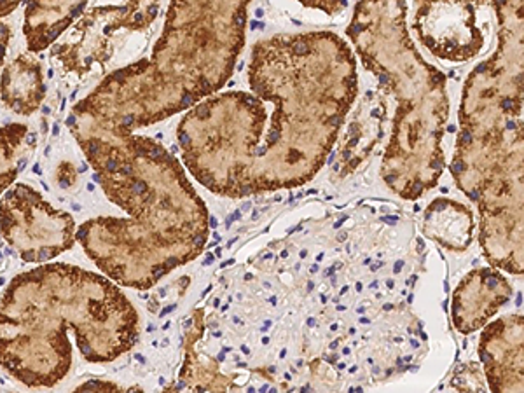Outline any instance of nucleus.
Instances as JSON below:
<instances>
[{"instance_id":"obj_7","label":"nucleus","mask_w":524,"mask_h":393,"mask_svg":"<svg viewBox=\"0 0 524 393\" xmlns=\"http://www.w3.org/2000/svg\"><path fill=\"white\" fill-rule=\"evenodd\" d=\"M117 173L121 177H131V175H133V168H131L130 163H125V164H122V167H119Z\"/></svg>"},{"instance_id":"obj_16","label":"nucleus","mask_w":524,"mask_h":393,"mask_svg":"<svg viewBox=\"0 0 524 393\" xmlns=\"http://www.w3.org/2000/svg\"><path fill=\"white\" fill-rule=\"evenodd\" d=\"M53 135H55V137L56 135H60V128H58V125L53 126Z\"/></svg>"},{"instance_id":"obj_3","label":"nucleus","mask_w":524,"mask_h":393,"mask_svg":"<svg viewBox=\"0 0 524 393\" xmlns=\"http://www.w3.org/2000/svg\"><path fill=\"white\" fill-rule=\"evenodd\" d=\"M472 215L458 203L439 199L425 217V233L449 250H465L472 241Z\"/></svg>"},{"instance_id":"obj_5","label":"nucleus","mask_w":524,"mask_h":393,"mask_svg":"<svg viewBox=\"0 0 524 393\" xmlns=\"http://www.w3.org/2000/svg\"><path fill=\"white\" fill-rule=\"evenodd\" d=\"M88 147V152H90L91 157H95L96 154H100V142L98 140H90L86 144Z\"/></svg>"},{"instance_id":"obj_14","label":"nucleus","mask_w":524,"mask_h":393,"mask_svg":"<svg viewBox=\"0 0 524 393\" xmlns=\"http://www.w3.org/2000/svg\"><path fill=\"white\" fill-rule=\"evenodd\" d=\"M93 180H95V182H102V175H100V173H95V175H93Z\"/></svg>"},{"instance_id":"obj_10","label":"nucleus","mask_w":524,"mask_h":393,"mask_svg":"<svg viewBox=\"0 0 524 393\" xmlns=\"http://www.w3.org/2000/svg\"><path fill=\"white\" fill-rule=\"evenodd\" d=\"M65 122H67V126H74V125H75V115H74V114L68 115L67 121H65Z\"/></svg>"},{"instance_id":"obj_1","label":"nucleus","mask_w":524,"mask_h":393,"mask_svg":"<svg viewBox=\"0 0 524 393\" xmlns=\"http://www.w3.org/2000/svg\"><path fill=\"white\" fill-rule=\"evenodd\" d=\"M491 393H523V315L489 323L479 346Z\"/></svg>"},{"instance_id":"obj_12","label":"nucleus","mask_w":524,"mask_h":393,"mask_svg":"<svg viewBox=\"0 0 524 393\" xmlns=\"http://www.w3.org/2000/svg\"><path fill=\"white\" fill-rule=\"evenodd\" d=\"M13 109H14V112H21V110H23V107H21V103H19V102H16V103H14V105H13Z\"/></svg>"},{"instance_id":"obj_20","label":"nucleus","mask_w":524,"mask_h":393,"mask_svg":"<svg viewBox=\"0 0 524 393\" xmlns=\"http://www.w3.org/2000/svg\"><path fill=\"white\" fill-rule=\"evenodd\" d=\"M2 261H4V253L0 252V262H2Z\"/></svg>"},{"instance_id":"obj_4","label":"nucleus","mask_w":524,"mask_h":393,"mask_svg":"<svg viewBox=\"0 0 524 393\" xmlns=\"http://www.w3.org/2000/svg\"><path fill=\"white\" fill-rule=\"evenodd\" d=\"M74 393H144L140 387H133L130 390H121L112 383H103V381L91 379L88 383H84L83 387H79Z\"/></svg>"},{"instance_id":"obj_18","label":"nucleus","mask_w":524,"mask_h":393,"mask_svg":"<svg viewBox=\"0 0 524 393\" xmlns=\"http://www.w3.org/2000/svg\"><path fill=\"white\" fill-rule=\"evenodd\" d=\"M33 173H37V175H38V173H41V167H38V164H36V167H33Z\"/></svg>"},{"instance_id":"obj_11","label":"nucleus","mask_w":524,"mask_h":393,"mask_svg":"<svg viewBox=\"0 0 524 393\" xmlns=\"http://www.w3.org/2000/svg\"><path fill=\"white\" fill-rule=\"evenodd\" d=\"M26 142H28V144H33V142H36V133H28V137H26Z\"/></svg>"},{"instance_id":"obj_9","label":"nucleus","mask_w":524,"mask_h":393,"mask_svg":"<svg viewBox=\"0 0 524 393\" xmlns=\"http://www.w3.org/2000/svg\"><path fill=\"white\" fill-rule=\"evenodd\" d=\"M133 121H135V115L133 114H128L125 119H122V125L130 126V125H133Z\"/></svg>"},{"instance_id":"obj_21","label":"nucleus","mask_w":524,"mask_h":393,"mask_svg":"<svg viewBox=\"0 0 524 393\" xmlns=\"http://www.w3.org/2000/svg\"><path fill=\"white\" fill-rule=\"evenodd\" d=\"M4 281H6V280H4V278H0V287H2V285H4Z\"/></svg>"},{"instance_id":"obj_6","label":"nucleus","mask_w":524,"mask_h":393,"mask_svg":"<svg viewBox=\"0 0 524 393\" xmlns=\"http://www.w3.org/2000/svg\"><path fill=\"white\" fill-rule=\"evenodd\" d=\"M105 169H107V172H109V173H117V169H119V163H117V159H114V157H110V159H107V161H105Z\"/></svg>"},{"instance_id":"obj_19","label":"nucleus","mask_w":524,"mask_h":393,"mask_svg":"<svg viewBox=\"0 0 524 393\" xmlns=\"http://www.w3.org/2000/svg\"><path fill=\"white\" fill-rule=\"evenodd\" d=\"M88 191H95V186H93V184H88Z\"/></svg>"},{"instance_id":"obj_17","label":"nucleus","mask_w":524,"mask_h":393,"mask_svg":"<svg viewBox=\"0 0 524 393\" xmlns=\"http://www.w3.org/2000/svg\"><path fill=\"white\" fill-rule=\"evenodd\" d=\"M42 112H44V114H49V112H51V109H49L48 105H44V107H42Z\"/></svg>"},{"instance_id":"obj_13","label":"nucleus","mask_w":524,"mask_h":393,"mask_svg":"<svg viewBox=\"0 0 524 393\" xmlns=\"http://www.w3.org/2000/svg\"><path fill=\"white\" fill-rule=\"evenodd\" d=\"M68 184H70V182H68L67 179H61V180H60V186L63 187V189H67V187H68Z\"/></svg>"},{"instance_id":"obj_15","label":"nucleus","mask_w":524,"mask_h":393,"mask_svg":"<svg viewBox=\"0 0 524 393\" xmlns=\"http://www.w3.org/2000/svg\"><path fill=\"white\" fill-rule=\"evenodd\" d=\"M25 167H26V159H21V161H19V163H18V168H19V169H23Z\"/></svg>"},{"instance_id":"obj_2","label":"nucleus","mask_w":524,"mask_h":393,"mask_svg":"<svg viewBox=\"0 0 524 393\" xmlns=\"http://www.w3.org/2000/svg\"><path fill=\"white\" fill-rule=\"evenodd\" d=\"M512 288L495 268L468 273L453 295V322L461 334L481 329L510 299Z\"/></svg>"},{"instance_id":"obj_8","label":"nucleus","mask_w":524,"mask_h":393,"mask_svg":"<svg viewBox=\"0 0 524 393\" xmlns=\"http://www.w3.org/2000/svg\"><path fill=\"white\" fill-rule=\"evenodd\" d=\"M84 7H86V4H84V2H80L79 6L72 7V9H70V16H74V18L79 16V14L83 13V11H84Z\"/></svg>"}]
</instances>
